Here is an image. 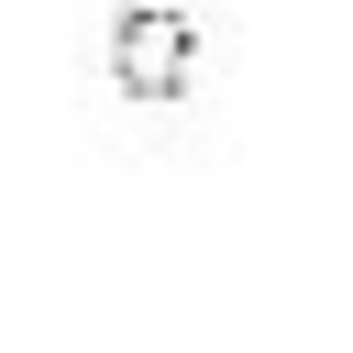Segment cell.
I'll list each match as a JSON object with an SVG mask.
<instances>
[{
    "instance_id": "cell-1",
    "label": "cell",
    "mask_w": 353,
    "mask_h": 353,
    "mask_svg": "<svg viewBox=\"0 0 353 353\" xmlns=\"http://www.w3.org/2000/svg\"><path fill=\"white\" fill-rule=\"evenodd\" d=\"M188 66H199V22H188V11H121V22H110V88L176 99Z\"/></svg>"
}]
</instances>
